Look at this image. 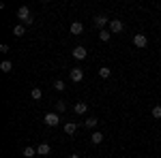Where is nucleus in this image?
I'll use <instances>...</instances> for the list:
<instances>
[{"instance_id":"nucleus-1","label":"nucleus","mask_w":161,"mask_h":158,"mask_svg":"<svg viewBox=\"0 0 161 158\" xmlns=\"http://www.w3.org/2000/svg\"><path fill=\"white\" fill-rule=\"evenodd\" d=\"M17 17L22 19V26L32 24V15H30V9H28V7H19V9H17Z\"/></svg>"},{"instance_id":"nucleus-2","label":"nucleus","mask_w":161,"mask_h":158,"mask_svg":"<svg viewBox=\"0 0 161 158\" xmlns=\"http://www.w3.org/2000/svg\"><path fill=\"white\" fill-rule=\"evenodd\" d=\"M133 45L140 47V49H144L148 45V37H146V34H133Z\"/></svg>"},{"instance_id":"nucleus-3","label":"nucleus","mask_w":161,"mask_h":158,"mask_svg":"<svg viewBox=\"0 0 161 158\" xmlns=\"http://www.w3.org/2000/svg\"><path fill=\"white\" fill-rule=\"evenodd\" d=\"M123 30H125V24L120 19H112L110 22V32L112 34H118V32H123Z\"/></svg>"},{"instance_id":"nucleus-4","label":"nucleus","mask_w":161,"mask_h":158,"mask_svg":"<svg viewBox=\"0 0 161 158\" xmlns=\"http://www.w3.org/2000/svg\"><path fill=\"white\" fill-rule=\"evenodd\" d=\"M58 122H60V115L54 111V113H45V124L47 126H58Z\"/></svg>"},{"instance_id":"nucleus-5","label":"nucleus","mask_w":161,"mask_h":158,"mask_svg":"<svg viewBox=\"0 0 161 158\" xmlns=\"http://www.w3.org/2000/svg\"><path fill=\"white\" fill-rule=\"evenodd\" d=\"M82 79H84V71H82V69H71V81L77 84V81H82Z\"/></svg>"},{"instance_id":"nucleus-6","label":"nucleus","mask_w":161,"mask_h":158,"mask_svg":"<svg viewBox=\"0 0 161 158\" xmlns=\"http://www.w3.org/2000/svg\"><path fill=\"white\" fill-rule=\"evenodd\" d=\"M86 54H88V51L84 47H75L73 49V58H75V60H84V58H86Z\"/></svg>"},{"instance_id":"nucleus-7","label":"nucleus","mask_w":161,"mask_h":158,"mask_svg":"<svg viewBox=\"0 0 161 158\" xmlns=\"http://www.w3.org/2000/svg\"><path fill=\"white\" fill-rule=\"evenodd\" d=\"M73 109H75V113H80V115H84V113L88 111V105H86V103H82V100H80V103H75V107H73Z\"/></svg>"},{"instance_id":"nucleus-8","label":"nucleus","mask_w":161,"mask_h":158,"mask_svg":"<svg viewBox=\"0 0 161 158\" xmlns=\"http://www.w3.org/2000/svg\"><path fill=\"white\" fill-rule=\"evenodd\" d=\"M82 32H84L82 22H73V24H71V34H82Z\"/></svg>"},{"instance_id":"nucleus-9","label":"nucleus","mask_w":161,"mask_h":158,"mask_svg":"<svg viewBox=\"0 0 161 158\" xmlns=\"http://www.w3.org/2000/svg\"><path fill=\"white\" fill-rule=\"evenodd\" d=\"M75 130H77V124H73V122H67L64 124V133L67 135H75Z\"/></svg>"},{"instance_id":"nucleus-10","label":"nucleus","mask_w":161,"mask_h":158,"mask_svg":"<svg viewBox=\"0 0 161 158\" xmlns=\"http://www.w3.org/2000/svg\"><path fill=\"white\" fill-rule=\"evenodd\" d=\"M50 152H52V150H50V145H47V143H41V145L37 147V154H41V156H47Z\"/></svg>"},{"instance_id":"nucleus-11","label":"nucleus","mask_w":161,"mask_h":158,"mask_svg":"<svg viewBox=\"0 0 161 158\" xmlns=\"http://www.w3.org/2000/svg\"><path fill=\"white\" fill-rule=\"evenodd\" d=\"M105 24H108V17H105V15H97V17H95V26H97V28H103Z\"/></svg>"},{"instance_id":"nucleus-12","label":"nucleus","mask_w":161,"mask_h":158,"mask_svg":"<svg viewBox=\"0 0 161 158\" xmlns=\"http://www.w3.org/2000/svg\"><path fill=\"white\" fill-rule=\"evenodd\" d=\"M13 34H15V37H24L26 34V26H15V28H13Z\"/></svg>"},{"instance_id":"nucleus-13","label":"nucleus","mask_w":161,"mask_h":158,"mask_svg":"<svg viewBox=\"0 0 161 158\" xmlns=\"http://www.w3.org/2000/svg\"><path fill=\"white\" fill-rule=\"evenodd\" d=\"M0 71H2V73H11V71H13V64L9 60H4L2 64H0Z\"/></svg>"},{"instance_id":"nucleus-14","label":"nucleus","mask_w":161,"mask_h":158,"mask_svg":"<svg viewBox=\"0 0 161 158\" xmlns=\"http://www.w3.org/2000/svg\"><path fill=\"white\" fill-rule=\"evenodd\" d=\"M22 154H24L26 158H32V156H37V150H35V147H24V152H22Z\"/></svg>"},{"instance_id":"nucleus-15","label":"nucleus","mask_w":161,"mask_h":158,"mask_svg":"<svg viewBox=\"0 0 161 158\" xmlns=\"http://www.w3.org/2000/svg\"><path fill=\"white\" fill-rule=\"evenodd\" d=\"M90 141H92L95 145H99L101 141H103V135H101V133H92V135H90Z\"/></svg>"},{"instance_id":"nucleus-16","label":"nucleus","mask_w":161,"mask_h":158,"mask_svg":"<svg viewBox=\"0 0 161 158\" xmlns=\"http://www.w3.org/2000/svg\"><path fill=\"white\" fill-rule=\"evenodd\" d=\"M67 111V103L64 100H56V113H64Z\"/></svg>"},{"instance_id":"nucleus-17","label":"nucleus","mask_w":161,"mask_h":158,"mask_svg":"<svg viewBox=\"0 0 161 158\" xmlns=\"http://www.w3.org/2000/svg\"><path fill=\"white\" fill-rule=\"evenodd\" d=\"M110 75H112V71L108 69V66H101V69H99V77H101V79H108Z\"/></svg>"},{"instance_id":"nucleus-18","label":"nucleus","mask_w":161,"mask_h":158,"mask_svg":"<svg viewBox=\"0 0 161 158\" xmlns=\"http://www.w3.org/2000/svg\"><path fill=\"white\" fill-rule=\"evenodd\" d=\"M110 37H112L110 30H101V32H99V38L103 41V43H108V41H110Z\"/></svg>"},{"instance_id":"nucleus-19","label":"nucleus","mask_w":161,"mask_h":158,"mask_svg":"<svg viewBox=\"0 0 161 158\" xmlns=\"http://www.w3.org/2000/svg\"><path fill=\"white\" fill-rule=\"evenodd\" d=\"M150 113H153V118H155V120H161V105H155Z\"/></svg>"},{"instance_id":"nucleus-20","label":"nucleus","mask_w":161,"mask_h":158,"mask_svg":"<svg viewBox=\"0 0 161 158\" xmlns=\"http://www.w3.org/2000/svg\"><path fill=\"white\" fill-rule=\"evenodd\" d=\"M30 98L39 100V98H41V88H32V90H30Z\"/></svg>"},{"instance_id":"nucleus-21","label":"nucleus","mask_w":161,"mask_h":158,"mask_svg":"<svg viewBox=\"0 0 161 158\" xmlns=\"http://www.w3.org/2000/svg\"><path fill=\"white\" fill-rule=\"evenodd\" d=\"M54 88H56L58 92H62V90H64V81H62V79H56V81H54Z\"/></svg>"},{"instance_id":"nucleus-22","label":"nucleus","mask_w":161,"mask_h":158,"mask_svg":"<svg viewBox=\"0 0 161 158\" xmlns=\"http://www.w3.org/2000/svg\"><path fill=\"white\" fill-rule=\"evenodd\" d=\"M86 126L88 128H95L97 126V118H86Z\"/></svg>"},{"instance_id":"nucleus-23","label":"nucleus","mask_w":161,"mask_h":158,"mask_svg":"<svg viewBox=\"0 0 161 158\" xmlns=\"http://www.w3.org/2000/svg\"><path fill=\"white\" fill-rule=\"evenodd\" d=\"M69 158H80V154H71V156H69Z\"/></svg>"}]
</instances>
